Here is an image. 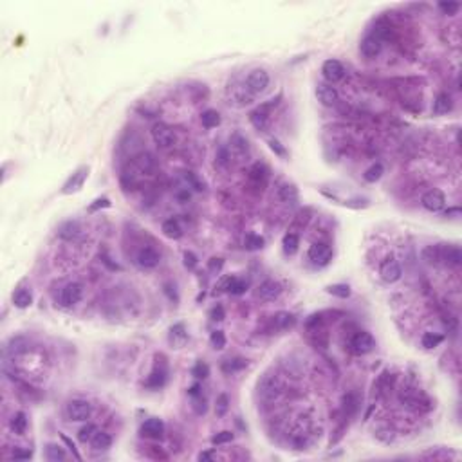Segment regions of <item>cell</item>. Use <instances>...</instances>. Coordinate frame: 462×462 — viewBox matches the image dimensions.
I'll use <instances>...</instances> for the list:
<instances>
[{
	"label": "cell",
	"instance_id": "28",
	"mask_svg": "<svg viewBox=\"0 0 462 462\" xmlns=\"http://www.w3.org/2000/svg\"><path fill=\"white\" fill-rule=\"evenodd\" d=\"M201 121L204 128H215V126L220 125V116L217 110L208 108V110H204V112L201 114Z\"/></svg>",
	"mask_w": 462,
	"mask_h": 462
},
{
	"label": "cell",
	"instance_id": "50",
	"mask_svg": "<svg viewBox=\"0 0 462 462\" xmlns=\"http://www.w3.org/2000/svg\"><path fill=\"white\" fill-rule=\"evenodd\" d=\"M60 437H62V440H63V442H65V444H67V448L72 451V455H74V457H76L78 460H80L81 457H80V453H78V449H76V446H74V442H72V440L69 439L67 435H63V433H62V435H60Z\"/></svg>",
	"mask_w": 462,
	"mask_h": 462
},
{
	"label": "cell",
	"instance_id": "24",
	"mask_svg": "<svg viewBox=\"0 0 462 462\" xmlns=\"http://www.w3.org/2000/svg\"><path fill=\"white\" fill-rule=\"evenodd\" d=\"M90 444H92V448L96 449V451H103V449H108L110 446H112V437L108 435V433H105V431H96V435L92 437V440H90Z\"/></svg>",
	"mask_w": 462,
	"mask_h": 462
},
{
	"label": "cell",
	"instance_id": "15",
	"mask_svg": "<svg viewBox=\"0 0 462 462\" xmlns=\"http://www.w3.org/2000/svg\"><path fill=\"white\" fill-rule=\"evenodd\" d=\"M163 433H165V422L157 417L146 419L141 426V435L148 437V439H161Z\"/></svg>",
	"mask_w": 462,
	"mask_h": 462
},
{
	"label": "cell",
	"instance_id": "4",
	"mask_svg": "<svg viewBox=\"0 0 462 462\" xmlns=\"http://www.w3.org/2000/svg\"><path fill=\"white\" fill-rule=\"evenodd\" d=\"M269 87V74L264 71V69H255L247 74L246 78V89L251 92V94H260L265 89Z\"/></svg>",
	"mask_w": 462,
	"mask_h": 462
},
{
	"label": "cell",
	"instance_id": "36",
	"mask_svg": "<svg viewBox=\"0 0 462 462\" xmlns=\"http://www.w3.org/2000/svg\"><path fill=\"white\" fill-rule=\"evenodd\" d=\"M244 244H246V249H249V251H256V249H262V247H264V238H262L260 235L249 233V235H246V238H244Z\"/></svg>",
	"mask_w": 462,
	"mask_h": 462
},
{
	"label": "cell",
	"instance_id": "54",
	"mask_svg": "<svg viewBox=\"0 0 462 462\" xmlns=\"http://www.w3.org/2000/svg\"><path fill=\"white\" fill-rule=\"evenodd\" d=\"M213 458V455L210 453V451H202L201 455H199V460H211Z\"/></svg>",
	"mask_w": 462,
	"mask_h": 462
},
{
	"label": "cell",
	"instance_id": "48",
	"mask_svg": "<svg viewBox=\"0 0 462 462\" xmlns=\"http://www.w3.org/2000/svg\"><path fill=\"white\" fill-rule=\"evenodd\" d=\"M184 265H186L188 269H193V267L197 265V256L193 255L192 251H186V253H184Z\"/></svg>",
	"mask_w": 462,
	"mask_h": 462
},
{
	"label": "cell",
	"instance_id": "51",
	"mask_svg": "<svg viewBox=\"0 0 462 462\" xmlns=\"http://www.w3.org/2000/svg\"><path fill=\"white\" fill-rule=\"evenodd\" d=\"M94 202H96V204H92V206L89 208L90 211H96L98 208H108V206H110V201H108L107 197H103V199H96Z\"/></svg>",
	"mask_w": 462,
	"mask_h": 462
},
{
	"label": "cell",
	"instance_id": "33",
	"mask_svg": "<svg viewBox=\"0 0 462 462\" xmlns=\"http://www.w3.org/2000/svg\"><path fill=\"white\" fill-rule=\"evenodd\" d=\"M11 428H13L15 433H18V435H24V433H26V428H27L26 413H24V412H17V413H15L13 419H11Z\"/></svg>",
	"mask_w": 462,
	"mask_h": 462
},
{
	"label": "cell",
	"instance_id": "13",
	"mask_svg": "<svg viewBox=\"0 0 462 462\" xmlns=\"http://www.w3.org/2000/svg\"><path fill=\"white\" fill-rule=\"evenodd\" d=\"M316 98L325 107H334L340 101V94H338L336 87H332L331 83H318V87H316Z\"/></svg>",
	"mask_w": 462,
	"mask_h": 462
},
{
	"label": "cell",
	"instance_id": "26",
	"mask_svg": "<svg viewBox=\"0 0 462 462\" xmlns=\"http://www.w3.org/2000/svg\"><path fill=\"white\" fill-rule=\"evenodd\" d=\"M422 258L431 265L442 264V256H440V244L439 246H428L422 249Z\"/></svg>",
	"mask_w": 462,
	"mask_h": 462
},
{
	"label": "cell",
	"instance_id": "27",
	"mask_svg": "<svg viewBox=\"0 0 462 462\" xmlns=\"http://www.w3.org/2000/svg\"><path fill=\"white\" fill-rule=\"evenodd\" d=\"M33 301V294L29 289H18L17 292L13 294V303L15 307H18V309H26V307L31 305Z\"/></svg>",
	"mask_w": 462,
	"mask_h": 462
},
{
	"label": "cell",
	"instance_id": "30",
	"mask_svg": "<svg viewBox=\"0 0 462 462\" xmlns=\"http://www.w3.org/2000/svg\"><path fill=\"white\" fill-rule=\"evenodd\" d=\"M247 367V361L242 358H235V359H226L222 363V372L226 374H233V372H240Z\"/></svg>",
	"mask_w": 462,
	"mask_h": 462
},
{
	"label": "cell",
	"instance_id": "25",
	"mask_svg": "<svg viewBox=\"0 0 462 462\" xmlns=\"http://www.w3.org/2000/svg\"><path fill=\"white\" fill-rule=\"evenodd\" d=\"M163 233L166 235L168 238H174V240H177V238L183 237V229H181L179 222L175 219H168L163 222Z\"/></svg>",
	"mask_w": 462,
	"mask_h": 462
},
{
	"label": "cell",
	"instance_id": "16",
	"mask_svg": "<svg viewBox=\"0 0 462 462\" xmlns=\"http://www.w3.org/2000/svg\"><path fill=\"white\" fill-rule=\"evenodd\" d=\"M87 175H89V168L87 166H81L80 170H76L74 174L69 177V181L63 184V193H74L78 190H81L83 183H85Z\"/></svg>",
	"mask_w": 462,
	"mask_h": 462
},
{
	"label": "cell",
	"instance_id": "23",
	"mask_svg": "<svg viewBox=\"0 0 462 462\" xmlns=\"http://www.w3.org/2000/svg\"><path fill=\"white\" fill-rule=\"evenodd\" d=\"M276 195H278L280 201L285 202V204H294V202L298 201V190H296V186H292V184H282L278 188V192H276Z\"/></svg>",
	"mask_w": 462,
	"mask_h": 462
},
{
	"label": "cell",
	"instance_id": "18",
	"mask_svg": "<svg viewBox=\"0 0 462 462\" xmlns=\"http://www.w3.org/2000/svg\"><path fill=\"white\" fill-rule=\"evenodd\" d=\"M440 256H442V264L451 265V267H458L462 264V253L458 249V246L440 244Z\"/></svg>",
	"mask_w": 462,
	"mask_h": 462
},
{
	"label": "cell",
	"instance_id": "43",
	"mask_svg": "<svg viewBox=\"0 0 462 462\" xmlns=\"http://www.w3.org/2000/svg\"><path fill=\"white\" fill-rule=\"evenodd\" d=\"M228 408H229V399H228V395L226 394H220L219 397H217V403H215V412H217V415H224L226 412H228Z\"/></svg>",
	"mask_w": 462,
	"mask_h": 462
},
{
	"label": "cell",
	"instance_id": "3",
	"mask_svg": "<svg viewBox=\"0 0 462 462\" xmlns=\"http://www.w3.org/2000/svg\"><path fill=\"white\" fill-rule=\"evenodd\" d=\"M150 134H152L153 143H156L157 146H161V148H168V146H172V144L175 143L174 130H172L170 126L166 125V123H163V121L153 123Z\"/></svg>",
	"mask_w": 462,
	"mask_h": 462
},
{
	"label": "cell",
	"instance_id": "41",
	"mask_svg": "<svg viewBox=\"0 0 462 462\" xmlns=\"http://www.w3.org/2000/svg\"><path fill=\"white\" fill-rule=\"evenodd\" d=\"M192 374L197 377V379H206V377L210 376V367H208L204 361H197L195 367L192 368Z\"/></svg>",
	"mask_w": 462,
	"mask_h": 462
},
{
	"label": "cell",
	"instance_id": "49",
	"mask_svg": "<svg viewBox=\"0 0 462 462\" xmlns=\"http://www.w3.org/2000/svg\"><path fill=\"white\" fill-rule=\"evenodd\" d=\"M211 320H215V322H222V320H224V307L222 305L213 307V311H211Z\"/></svg>",
	"mask_w": 462,
	"mask_h": 462
},
{
	"label": "cell",
	"instance_id": "32",
	"mask_svg": "<svg viewBox=\"0 0 462 462\" xmlns=\"http://www.w3.org/2000/svg\"><path fill=\"white\" fill-rule=\"evenodd\" d=\"M442 340H444V338L440 336V334H435V332H424L421 338V345L424 347V349L431 350V349H435V347H439L440 343H442Z\"/></svg>",
	"mask_w": 462,
	"mask_h": 462
},
{
	"label": "cell",
	"instance_id": "42",
	"mask_svg": "<svg viewBox=\"0 0 462 462\" xmlns=\"http://www.w3.org/2000/svg\"><path fill=\"white\" fill-rule=\"evenodd\" d=\"M233 440V433L228 430L220 431V433H217V435L211 437V444L215 446H220V444H228V442H231Z\"/></svg>",
	"mask_w": 462,
	"mask_h": 462
},
{
	"label": "cell",
	"instance_id": "45",
	"mask_svg": "<svg viewBox=\"0 0 462 462\" xmlns=\"http://www.w3.org/2000/svg\"><path fill=\"white\" fill-rule=\"evenodd\" d=\"M184 177H186V181H188V183L192 184V186L197 190V192H202V190H204V184H202L201 181L197 179V175L193 174V172H186V175H184Z\"/></svg>",
	"mask_w": 462,
	"mask_h": 462
},
{
	"label": "cell",
	"instance_id": "6",
	"mask_svg": "<svg viewBox=\"0 0 462 462\" xmlns=\"http://www.w3.org/2000/svg\"><path fill=\"white\" fill-rule=\"evenodd\" d=\"M276 103H278V101H274V99H271V101H267V103L260 105V107L255 108V110H253V112L249 114V121H251V125L255 126L256 130H264L265 126H267V119H269L271 108H273Z\"/></svg>",
	"mask_w": 462,
	"mask_h": 462
},
{
	"label": "cell",
	"instance_id": "1",
	"mask_svg": "<svg viewBox=\"0 0 462 462\" xmlns=\"http://www.w3.org/2000/svg\"><path fill=\"white\" fill-rule=\"evenodd\" d=\"M65 413H67L69 421L83 422L90 417V413H92V406H90L89 401L72 399V401H69L67 408H65Z\"/></svg>",
	"mask_w": 462,
	"mask_h": 462
},
{
	"label": "cell",
	"instance_id": "52",
	"mask_svg": "<svg viewBox=\"0 0 462 462\" xmlns=\"http://www.w3.org/2000/svg\"><path fill=\"white\" fill-rule=\"evenodd\" d=\"M222 265H224V260H222V258H211L208 267H210V271H220L222 269Z\"/></svg>",
	"mask_w": 462,
	"mask_h": 462
},
{
	"label": "cell",
	"instance_id": "12",
	"mask_svg": "<svg viewBox=\"0 0 462 462\" xmlns=\"http://www.w3.org/2000/svg\"><path fill=\"white\" fill-rule=\"evenodd\" d=\"M322 74L327 80V83H336L345 76V67L338 60H325L322 65Z\"/></svg>",
	"mask_w": 462,
	"mask_h": 462
},
{
	"label": "cell",
	"instance_id": "31",
	"mask_svg": "<svg viewBox=\"0 0 462 462\" xmlns=\"http://www.w3.org/2000/svg\"><path fill=\"white\" fill-rule=\"evenodd\" d=\"M45 457H47V460H51V462L63 460V458H65V449H63L60 444L51 442V444L45 446Z\"/></svg>",
	"mask_w": 462,
	"mask_h": 462
},
{
	"label": "cell",
	"instance_id": "19",
	"mask_svg": "<svg viewBox=\"0 0 462 462\" xmlns=\"http://www.w3.org/2000/svg\"><path fill=\"white\" fill-rule=\"evenodd\" d=\"M296 325V316L287 311H278L273 316V327L274 331H289Z\"/></svg>",
	"mask_w": 462,
	"mask_h": 462
},
{
	"label": "cell",
	"instance_id": "29",
	"mask_svg": "<svg viewBox=\"0 0 462 462\" xmlns=\"http://www.w3.org/2000/svg\"><path fill=\"white\" fill-rule=\"evenodd\" d=\"M282 246H283V251H285V255H294V253L298 251V246H300V238H298L296 233L283 235Z\"/></svg>",
	"mask_w": 462,
	"mask_h": 462
},
{
	"label": "cell",
	"instance_id": "44",
	"mask_svg": "<svg viewBox=\"0 0 462 462\" xmlns=\"http://www.w3.org/2000/svg\"><path fill=\"white\" fill-rule=\"evenodd\" d=\"M439 8L442 9L446 15L453 17V15H457V11H458V8H460V6H458L457 2H440Z\"/></svg>",
	"mask_w": 462,
	"mask_h": 462
},
{
	"label": "cell",
	"instance_id": "38",
	"mask_svg": "<svg viewBox=\"0 0 462 462\" xmlns=\"http://www.w3.org/2000/svg\"><path fill=\"white\" fill-rule=\"evenodd\" d=\"M327 292L329 294H332V296H338V298H349L350 296V287L347 285V283H334V285H329Z\"/></svg>",
	"mask_w": 462,
	"mask_h": 462
},
{
	"label": "cell",
	"instance_id": "47",
	"mask_svg": "<svg viewBox=\"0 0 462 462\" xmlns=\"http://www.w3.org/2000/svg\"><path fill=\"white\" fill-rule=\"evenodd\" d=\"M267 143H269L271 150H273L274 153H278L280 157H285V156H287V152H285V148H283L282 144H280L276 139H269V141H267Z\"/></svg>",
	"mask_w": 462,
	"mask_h": 462
},
{
	"label": "cell",
	"instance_id": "10",
	"mask_svg": "<svg viewBox=\"0 0 462 462\" xmlns=\"http://www.w3.org/2000/svg\"><path fill=\"white\" fill-rule=\"evenodd\" d=\"M258 390L264 395L265 399H276L282 394L283 386L276 376H265L260 383H258Z\"/></svg>",
	"mask_w": 462,
	"mask_h": 462
},
{
	"label": "cell",
	"instance_id": "35",
	"mask_svg": "<svg viewBox=\"0 0 462 462\" xmlns=\"http://www.w3.org/2000/svg\"><path fill=\"white\" fill-rule=\"evenodd\" d=\"M165 383H166V372L165 370H157V368L150 374L148 379H146V386H148V388H161Z\"/></svg>",
	"mask_w": 462,
	"mask_h": 462
},
{
	"label": "cell",
	"instance_id": "34",
	"mask_svg": "<svg viewBox=\"0 0 462 462\" xmlns=\"http://www.w3.org/2000/svg\"><path fill=\"white\" fill-rule=\"evenodd\" d=\"M383 174H385V168H383V165H381V163H376V165H372L367 172H365L363 177H365V181H367V183H376V181L381 179Z\"/></svg>",
	"mask_w": 462,
	"mask_h": 462
},
{
	"label": "cell",
	"instance_id": "20",
	"mask_svg": "<svg viewBox=\"0 0 462 462\" xmlns=\"http://www.w3.org/2000/svg\"><path fill=\"white\" fill-rule=\"evenodd\" d=\"M453 108V101H451V96L448 92H440L439 96L433 101V114H448L449 110Z\"/></svg>",
	"mask_w": 462,
	"mask_h": 462
},
{
	"label": "cell",
	"instance_id": "21",
	"mask_svg": "<svg viewBox=\"0 0 462 462\" xmlns=\"http://www.w3.org/2000/svg\"><path fill=\"white\" fill-rule=\"evenodd\" d=\"M249 181L255 186H260V188L265 186V183H267V168L264 165H260V163L253 165L251 170H249Z\"/></svg>",
	"mask_w": 462,
	"mask_h": 462
},
{
	"label": "cell",
	"instance_id": "14",
	"mask_svg": "<svg viewBox=\"0 0 462 462\" xmlns=\"http://www.w3.org/2000/svg\"><path fill=\"white\" fill-rule=\"evenodd\" d=\"M161 262V255L153 249V247H141L137 255H135V264L144 269H152Z\"/></svg>",
	"mask_w": 462,
	"mask_h": 462
},
{
	"label": "cell",
	"instance_id": "40",
	"mask_svg": "<svg viewBox=\"0 0 462 462\" xmlns=\"http://www.w3.org/2000/svg\"><path fill=\"white\" fill-rule=\"evenodd\" d=\"M210 343H211V347H213V349H217V350L224 349V347H226V336H224V332H222V331L211 332Z\"/></svg>",
	"mask_w": 462,
	"mask_h": 462
},
{
	"label": "cell",
	"instance_id": "39",
	"mask_svg": "<svg viewBox=\"0 0 462 462\" xmlns=\"http://www.w3.org/2000/svg\"><path fill=\"white\" fill-rule=\"evenodd\" d=\"M96 431H98V428H96L94 424H85V426L78 431V440H80V442H90L92 437L96 435Z\"/></svg>",
	"mask_w": 462,
	"mask_h": 462
},
{
	"label": "cell",
	"instance_id": "7",
	"mask_svg": "<svg viewBox=\"0 0 462 462\" xmlns=\"http://www.w3.org/2000/svg\"><path fill=\"white\" fill-rule=\"evenodd\" d=\"M81 294H83L81 283H78V282L69 283V285H65V287L62 289V292H60V305L62 307L76 305L78 301L81 300Z\"/></svg>",
	"mask_w": 462,
	"mask_h": 462
},
{
	"label": "cell",
	"instance_id": "46",
	"mask_svg": "<svg viewBox=\"0 0 462 462\" xmlns=\"http://www.w3.org/2000/svg\"><path fill=\"white\" fill-rule=\"evenodd\" d=\"M170 332H172V338H179L181 341L186 340V331H184L183 323H177V325H174Z\"/></svg>",
	"mask_w": 462,
	"mask_h": 462
},
{
	"label": "cell",
	"instance_id": "5",
	"mask_svg": "<svg viewBox=\"0 0 462 462\" xmlns=\"http://www.w3.org/2000/svg\"><path fill=\"white\" fill-rule=\"evenodd\" d=\"M379 274H381V278L385 280V282L388 283H394L397 282V280L401 278V274H403V269H401V264L397 260H395V256L390 255L386 256L385 260L381 262V267H379Z\"/></svg>",
	"mask_w": 462,
	"mask_h": 462
},
{
	"label": "cell",
	"instance_id": "55",
	"mask_svg": "<svg viewBox=\"0 0 462 462\" xmlns=\"http://www.w3.org/2000/svg\"><path fill=\"white\" fill-rule=\"evenodd\" d=\"M190 394H192V395H197V394H199V385H193L192 388H190Z\"/></svg>",
	"mask_w": 462,
	"mask_h": 462
},
{
	"label": "cell",
	"instance_id": "53",
	"mask_svg": "<svg viewBox=\"0 0 462 462\" xmlns=\"http://www.w3.org/2000/svg\"><path fill=\"white\" fill-rule=\"evenodd\" d=\"M13 458L17 460H24V458H31V451H22V449H15Z\"/></svg>",
	"mask_w": 462,
	"mask_h": 462
},
{
	"label": "cell",
	"instance_id": "2",
	"mask_svg": "<svg viewBox=\"0 0 462 462\" xmlns=\"http://www.w3.org/2000/svg\"><path fill=\"white\" fill-rule=\"evenodd\" d=\"M374 347H376V341H374L372 334H368V332L361 331V332H356L354 336H352V340H350L349 343V349L352 354L356 356H363V354H368V352H372Z\"/></svg>",
	"mask_w": 462,
	"mask_h": 462
},
{
	"label": "cell",
	"instance_id": "17",
	"mask_svg": "<svg viewBox=\"0 0 462 462\" xmlns=\"http://www.w3.org/2000/svg\"><path fill=\"white\" fill-rule=\"evenodd\" d=\"M282 294V285L274 280H265V282L260 283L258 287V298L265 301H273Z\"/></svg>",
	"mask_w": 462,
	"mask_h": 462
},
{
	"label": "cell",
	"instance_id": "9",
	"mask_svg": "<svg viewBox=\"0 0 462 462\" xmlns=\"http://www.w3.org/2000/svg\"><path fill=\"white\" fill-rule=\"evenodd\" d=\"M421 204L424 210L435 213V211H440L446 206V197L440 190H428V192L421 197Z\"/></svg>",
	"mask_w": 462,
	"mask_h": 462
},
{
	"label": "cell",
	"instance_id": "22",
	"mask_svg": "<svg viewBox=\"0 0 462 462\" xmlns=\"http://www.w3.org/2000/svg\"><path fill=\"white\" fill-rule=\"evenodd\" d=\"M81 228L80 224H78L76 220H67V222H63L62 226L58 228V235L62 238H65V240H72V238H76L78 235H80Z\"/></svg>",
	"mask_w": 462,
	"mask_h": 462
},
{
	"label": "cell",
	"instance_id": "37",
	"mask_svg": "<svg viewBox=\"0 0 462 462\" xmlns=\"http://www.w3.org/2000/svg\"><path fill=\"white\" fill-rule=\"evenodd\" d=\"M246 291H247V282H246V280H240V278H235V276H231V280H229V285H228V292H231V294H244Z\"/></svg>",
	"mask_w": 462,
	"mask_h": 462
},
{
	"label": "cell",
	"instance_id": "11",
	"mask_svg": "<svg viewBox=\"0 0 462 462\" xmlns=\"http://www.w3.org/2000/svg\"><path fill=\"white\" fill-rule=\"evenodd\" d=\"M309 260L316 265H327L332 258V249L323 242H316L309 247Z\"/></svg>",
	"mask_w": 462,
	"mask_h": 462
},
{
	"label": "cell",
	"instance_id": "8",
	"mask_svg": "<svg viewBox=\"0 0 462 462\" xmlns=\"http://www.w3.org/2000/svg\"><path fill=\"white\" fill-rule=\"evenodd\" d=\"M381 49H383V38H379L376 33L367 35L361 40V44H359V51H361V54H363L365 58H376L377 54L381 53Z\"/></svg>",
	"mask_w": 462,
	"mask_h": 462
}]
</instances>
